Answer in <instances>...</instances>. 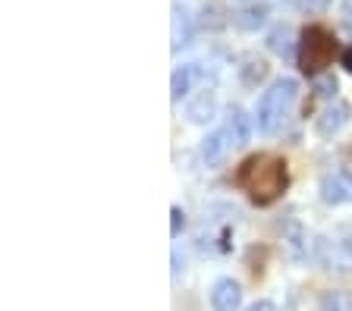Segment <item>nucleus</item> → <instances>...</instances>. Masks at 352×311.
<instances>
[{
    "mask_svg": "<svg viewBox=\"0 0 352 311\" xmlns=\"http://www.w3.org/2000/svg\"><path fill=\"white\" fill-rule=\"evenodd\" d=\"M280 249H283L286 261L293 264H302V261L311 258V236H308L305 223L302 220H289L280 233Z\"/></svg>",
    "mask_w": 352,
    "mask_h": 311,
    "instance_id": "423d86ee",
    "label": "nucleus"
},
{
    "mask_svg": "<svg viewBox=\"0 0 352 311\" xmlns=\"http://www.w3.org/2000/svg\"><path fill=\"white\" fill-rule=\"evenodd\" d=\"M217 113H220V104H217V91L214 89H201L186 104V119H189L192 126H211L214 119H217Z\"/></svg>",
    "mask_w": 352,
    "mask_h": 311,
    "instance_id": "6e6552de",
    "label": "nucleus"
},
{
    "mask_svg": "<svg viewBox=\"0 0 352 311\" xmlns=\"http://www.w3.org/2000/svg\"><path fill=\"white\" fill-rule=\"evenodd\" d=\"M264 45H267V51H271L274 57L293 60L296 54H299V35H296V29L289 23H277L264 35Z\"/></svg>",
    "mask_w": 352,
    "mask_h": 311,
    "instance_id": "9b49d317",
    "label": "nucleus"
},
{
    "mask_svg": "<svg viewBox=\"0 0 352 311\" xmlns=\"http://www.w3.org/2000/svg\"><path fill=\"white\" fill-rule=\"evenodd\" d=\"M236 185H239L255 205H261V207L274 205V201L286 192V185H289L286 161L280 154H271V151L245 157L242 167L236 170Z\"/></svg>",
    "mask_w": 352,
    "mask_h": 311,
    "instance_id": "f257e3e1",
    "label": "nucleus"
},
{
    "mask_svg": "<svg viewBox=\"0 0 352 311\" xmlns=\"http://www.w3.org/2000/svg\"><path fill=\"white\" fill-rule=\"evenodd\" d=\"M315 89H318V95L321 97H327V101H333V97H337V91H340V82L333 79V76H315Z\"/></svg>",
    "mask_w": 352,
    "mask_h": 311,
    "instance_id": "a211bd4d",
    "label": "nucleus"
},
{
    "mask_svg": "<svg viewBox=\"0 0 352 311\" xmlns=\"http://www.w3.org/2000/svg\"><path fill=\"white\" fill-rule=\"evenodd\" d=\"M318 192H321V201H324V205L340 207V205H349V201H352V183L346 179L343 170L324 173L321 183H318Z\"/></svg>",
    "mask_w": 352,
    "mask_h": 311,
    "instance_id": "f8f14e48",
    "label": "nucleus"
},
{
    "mask_svg": "<svg viewBox=\"0 0 352 311\" xmlns=\"http://www.w3.org/2000/svg\"><path fill=\"white\" fill-rule=\"evenodd\" d=\"M233 151V141H230L227 129H211V133L201 139V148H198V154H201V163H205L208 170H217L220 163L227 161V154Z\"/></svg>",
    "mask_w": 352,
    "mask_h": 311,
    "instance_id": "9d476101",
    "label": "nucleus"
},
{
    "mask_svg": "<svg viewBox=\"0 0 352 311\" xmlns=\"http://www.w3.org/2000/svg\"><path fill=\"white\" fill-rule=\"evenodd\" d=\"M337 57V38L333 32H327L324 25H308L299 32V69L305 76H321L324 69L333 63Z\"/></svg>",
    "mask_w": 352,
    "mask_h": 311,
    "instance_id": "7ed1b4c3",
    "label": "nucleus"
},
{
    "mask_svg": "<svg viewBox=\"0 0 352 311\" xmlns=\"http://www.w3.org/2000/svg\"><path fill=\"white\" fill-rule=\"evenodd\" d=\"M318 311H352V296L343 289H324L318 296Z\"/></svg>",
    "mask_w": 352,
    "mask_h": 311,
    "instance_id": "f3484780",
    "label": "nucleus"
},
{
    "mask_svg": "<svg viewBox=\"0 0 352 311\" xmlns=\"http://www.w3.org/2000/svg\"><path fill=\"white\" fill-rule=\"evenodd\" d=\"M195 35V23H192V13L179 3H173V19H170V47L173 51H183L186 45Z\"/></svg>",
    "mask_w": 352,
    "mask_h": 311,
    "instance_id": "4468645a",
    "label": "nucleus"
},
{
    "mask_svg": "<svg viewBox=\"0 0 352 311\" xmlns=\"http://www.w3.org/2000/svg\"><path fill=\"white\" fill-rule=\"evenodd\" d=\"M179 270H183V267H179V252L173 249V274H179Z\"/></svg>",
    "mask_w": 352,
    "mask_h": 311,
    "instance_id": "b1692460",
    "label": "nucleus"
},
{
    "mask_svg": "<svg viewBox=\"0 0 352 311\" xmlns=\"http://www.w3.org/2000/svg\"><path fill=\"white\" fill-rule=\"evenodd\" d=\"M352 119V107L346 101H340V97H333V101L324 104V111L315 117V135L318 139H337L340 133H343L346 126H349Z\"/></svg>",
    "mask_w": 352,
    "mask_h": 311,
    "instance_id": "39448f33",
    "label": "nucleus"
},
{
    "mask_svg": "<svg viewBox=\"0 0 352 311\" xmlns=\"http://www.w3.org/2000/svg\"><path fill=\"white\" fill-rule=\"evenodd\" d=\"M239 73V82L242 89H258L264 79H267V73H271V67H267V60L264 57H255V54H249V57H242V67L236 69Z\"/></svg>",
    "mask_w": 352,
    "mask_h": 311,
    "instance_id": "2eb2a0df",
    "label": "nucleus"
},
{
    "mask_svg": "<svg viewBox=\"0 0 352 311\" xmlns=\"http://www.w3.org/2000/svg\"><path fill=\"white\" fill-rule=\"evenodd\" d=\"M302 10H308V13H327L330 0H299Z\"/></svg>",
    "mask_w": 352,
    "mask_h": 311,
    "instance_id": "aec40b11",
    "label": "nucleus"
},
{
    "mask_svg": "<svg viewBox=\"0 0 352 311\" xmlns=\"http://www.w3.org/2000/svg\"><path fill=\"white\" fill-rule=\"evenodd\" d=\"M311 261L327 274L352 270V233H324L311 239Z\"/></svg>",
    "mask_w": 352,
    "mask_h": 311,
    "instance_id": "20e7f679",
    "label": "nucleus"
},
{
    "mask_svg": "<svg viewBox=\"0 0 352 311\" xmlns=\"http://www.w3.org/2000/svg\"><path fill=\"white\" fill-rule=\"evenodd\" d=\"M340 170H343V173H346V179H349V183H352V163H343Z\"/></svg>",
    "mask_w": 352,
    "mask_h": 311,
    "instance_id": "393cba45",
    "label": "nucleus"
},
{
    "mask_svg": "<svg viewBox=\"0 0 352 311\" xmlns=\"http://www.w3.org/2000/svg\"><path fill=\"white\" fill-rule=\"evenodd\" d=\"M223 129H227L233 148H245L252 141V135H255L258 123H255V117H249V113L242 111L239 104H230L227 113H223Z\"/></svg>",
    "mask_w": 352,
    "mask_h": 311,
    "instance_id": "0eeeda50",
    "label": "nucleus"
},
{
    "mask_svg": "<svg viewBox=\"0 0 352 311\" xmlns=\"http://www.w3.org/2000/svg\"><path fill=\"white\" fill-rule=\"evenodd\" d=\"M340 16H343V23H352V0L340 3Z\"/></svg>",
    "mask_w": 352,
    "mask_h": 311,
    "instance_id": "4be33fe9",
    "label": "nucleus"
},
{
    "mask_svg": "<svg viewBox=\"0 0 352 311\" xmlns=\"http://www.w3.org/2000/svg\"><path fill=\"white\" fill-rule=\"evenodd\" d=\"M198 82H208V67H201V63H179L173 69V76H170V97L173 101L189 97V91L195 89Z\"/></svg>",
    "mask_w": 352,
    "mask_h": 311,
    "instance_id": "1a4fd4ad",
    "label": "nucleus"
},
{
    "mask_svg": "<svg viewBox=\"0 0 352 311\" xmlns=\"http://www.w3.org/2000/svg\"><path fill=\"white\" fill-rule=\"evenodd\" d=\"M296 97H299V82L293 76H280L274 79L267 89L261 91L255 104V123H258V133L261 135H277L283 129L286 117L293 113L296 107Z\"/></svg>",
    "mask_w": 352,
    "mask_h": 311,
    "instance_id": "f03ea898",
    "label": "nucleus"
},
{
    "mask_svg": "<svg viewBox=\"0 0 352 311\" xmlns=\"http://www.w3.org/2000/svg\"><path fill=\"white\" fill-rule=\"evenodd\" d=\"M242 308V286L233 277H220L211 286V311H239Z\"/></svg>",
    "mask_w": 352,
    "mask_h": 311,
    "instance_id": "ddd939ff",
    "label": "nucleus"
},
{
    "mask_svg": "<svg viewBox=\"0 0 352 311\" xmlns=\"http://www.w3.org/2000/svg\"><path fill=\"white\" fill-rule=\"evenodd\" d=\"M245 311H277V305L271 299H255L252 305H245Z\"/></svg>",
    "mask_w": 352,
    "mask_h": 311,
    "instance_id": "412c9836",
    "label": "nucleus"
},
{
    "mask_svg": "<svg viewBox=\"0 0 352 311\" xmlns=\"http://www.w3.org/2000/svg\"><path fill=\"white\" fill-rule=\"evenodd\" d=\"M343 67H346V73L352 76V47H349V51L343 54Z\"/></svg>",
    "mask_w": 352,
    "mask_h": 311,
    "instance_id": "5701e85b",
    "label": "nucleus"
},
{
    "mask_svg": "<svg viewBox=\"0 0 352 311\" xmlns=\"http://www.w3.org/2000/svg\"><path fill=\"white\" fill-rule=\"evenodd\" d=\"M170 217H173V223H170V236L179 239V233H183V227H186V214H183V207L173 205V207H170Z\"/></svg>",
    "mask_w": 352,
    "mask_h": 311,
    "instance_id": "6ab92c4d",
    "label": "nucleus"
},
{
    "mask_svg": "<svg viewBox=\"0 0 352 311\" xmlns=\"http://www.w3.org/2000/svg\"><path fill=\"white\" fill-rule=\"evenodd\" d=\"M233 25L239 32H258L267 25V3H249V7H242L239 13L233 16Z\"/></svg>",
    "mask_w": 352,
    "mask_h": 311,
    "instance_id": "dca6fc26",
    "label": "nucleus"
}]
</instances>
